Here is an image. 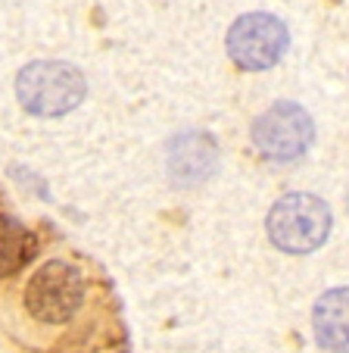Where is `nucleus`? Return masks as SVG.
Here are the masks:
<instances>
[{
    "label": "nucleus",
    "mask_w": 349,
    "mask_h": 353,
    "mask_svg": "<svg viewBox=\"0 0 349 353\" xmlns=\"http://www.w3.org/2000/svg\"><path fill=\"white\" fill-rule=\"evenodd\" d=\"M87 97V79L66 60H34L16 75V100L41 119H56L78 110Z\"/></svg>",
    "instance_id": "f257e3e1"
},
{
    "label": "nucleus",
    "mask_w": 349,
    "mask_h": 353,
    "mask_svg": "<svg viewBox=\"0 0 349 353\" xmlns=\"http://www.w3.org/2000/svg\"><path fill=\"white\" fill-rule=\"evenodd\" d=\"M330 228H334V213H330L328 200L309 191H293L277 197L265 219L268 241L277 250L293 256L315 254L328 241Z\"/></svg>",
    "instance_id": "f03ea898"
},
{
    "label": "nucleus",
    "mask_w": 349,
    "mask_h": 353,
    "mask_svg": "<svg viewBox=\"0 0 349 353\" xmlns=\"http://www.w3.org/2000/svg\"><path fill=\"white\" fill-rule=\"evenodd\" d=\"M25 310L44 325H63L81 313L87 300V279L75 263L47 260L25 285Z\"/></svg>",
    "instance_id": "7ed1b4c3"
},
{
    "label": "nucleus",
    "mask_w": 349,
    "mask_h": 353,
    "mask_svg": "<svg viewBox=\"0 0 349 353\" xmlns=\"http://www.w3.org/2000/svg\"><path fill=\"white\" fill-rule=\"evenodd\" d=\"M315 144V122L297 100H275L253 122V147L271 163H293Z\"/></svg>",
    "instance_id": "20e7f679"
},
{
    "label": "nucleus",
    "mask_w": 349,
    "mask_h": 353,
    "mask_svg": "<svg viewBox=\"0 0 349 353\" xmlns=\"http://www.w3.org/2000/svg\"><path fill=\"white\" fill-rule=\"evenodd\" d=\"M228 57L234 66L246 72H268L281 63L290 47V32L271 13H244L228 28Z\"/></svg>",
    "instance_id": "39448f33"
},
{
    "label": "nucleus",
    "mask_w": 349,
    "mask_h": 353,
    "mask_svg": "<svg viewBox=\"0 0 349 353\" xmlns=\"http://www.w3.org/2000/svg\"><path fill=\"white\" fill-rule=\"evenodd\" d=\"M218 160L215 141L206 132L178 134L169 147V169L178 181H203L212 175Z\"/></svg>",
    "instance_id": "423d86ee"
},
{
    "label": "nucleus",
    "mask_w": 349,
    "mask_h": 353,
    "mask_svg": "<svg viewBox=\"0 0 349 353\" xmlns=\"http://www.w3.org/2000/svg\"><path fill=\"white\" fill-rule=\"evenodd\" d=\"M346 303L349 291L346 288H330L318 297L315 310H312V328H315V341L321 350L328 353H346Z\"/></svg>",
    "instance_id": "0eeeda50"
},
{
    "label": "nucleus",
    "mask_w": 349,
    "mask_h": 353,
    "mask_svg": "<svg viewBox=\"0 0 349 353\" xmlns=\"http://www.w3.org/2000/svg\"><path fill=\"white\" fill-rule=\"evenodd\" d=\"M38 254L34 232L16 216L0 213V281L25 269Z\"/></svg>",
    "instance_id": "6e6552de"
}]
</instances>
